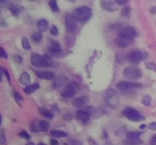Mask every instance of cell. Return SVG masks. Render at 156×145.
<instances>
[{"label":"cell","instance_id":"3957f363","mask_svg":"<svg viewBox=\"0 0 156 145\" xmlns=\"http://www.w3.org/2000/svg\"><path fill=\"white\" fill-rule=\"evenodd\" d=\"M105 101L108 106L112 108H116L119 104V97L116 90L113 88H109L105 92Z\"/></svg>","mask_w":156,"mask_h":145},{"label":"cell","instance_id":"7a4b0ae2","mask_svg":"<svg viewBox=\"0 0 156 145\" xmlns=\"http://www.w3.org/2000/svg\"><path fill=\"white\" fill-rule=\"evenodd\" d=\"M73 16L78 22H86L92 16V10L88 6H81L74 10Z\"/></svg>","mask_w":156,"mask_h":145},{"label":"cell","instance_id":"60d3db41","mask_svg":"<svg viewBox=\"0 0 156 145\" xmlns=\"http://www.w3.org/2000/svg\"><path fill=\"white\" fill-rule=\"evenodd\" d=\"M145 127H146V125H145V124L140 125V129H145Z\"/></svg>","mask_w":156,"mask_h":145},{"label":"cell","instance_id":"d4e9b609","mask_svg":"<svg viewBox=\"0 0 156 145\" xmlns=\"http://www.w3.org/2000/svg\"><path fill=\"white\" fill-rule=\"evenodd\" d=\"M40 114L42 116H44V117L47 118V119H52L53 118V114L50 111H48L47 109H40Z\"/></svg>","mask_w":156,"mask_h":145},{"label":"cell","instance_id":"5b68a950","mask_svg":"<svg viewBox=\"0 0 156 145\" xmlns=\"http://www.w3.org/2000/svg\"><path fill=\"white\" fill-rule=\"evenodd\" d=\"M123 114L127 119L132 122H138V121H141V120H144V116L141 114L139 111H137L135 109L130 108V107L126 108L125 110L123 111Z\"/></svg>","mask_w":156,"mask_h":145},{"label":"cell","instance_id":"ee69618b","mask_svg":"<svg viewBox=\"0 0 156 145\" xmlns=\"http://www.w3.org/2000/svg\"><path fill=\"white\" fill-rule=\"evenodd\" d=\"M37 145H46V144H44V143H38Z\"/></svg>","mask_w":156,"mask_h":145},{"label":"cell","instance_id":"7bdbcfd3","mask_svg":"<svg viewBox=\"0 0 156 145\" xmlns=\"http://www.w3.org/2000/svg\"><path fill=\"white\" fill-rule=\"evenodd\" d=\"M26 145H34V144H33L32 142H30V143H28V144H26Z\"/></svg>","mask_w":156,"mask_h":145},{"label":"cell","instance_id":"9a60e30c","mask_svg":"<svg viewBox=\"0 0 156 145\" xmlns=\"http://www.w3.org/2000/svg\"><path fill=\"white\" fill-rule=\"evenodd\" d=\"M36 75L39 78L46 80H52L55 77V74L52 71H36Z\"/></svg>","mask_w":156,"mask_h":145},{"label":"cell","instance_id":"484cf974","mask_svg":"<svg viewBox=\"0 0 156 145\" xmlns=\"http://www.w3.org/2000/svg\"><path fill=\"white\" fill-rule=\"evenodd\" d=\"M141 102H142V104L144 106L149 107V106L151 105V97L149 96V95H145V96L142 97V100H141Z\"/></svg>","mask_w":156,"mask_h":145},{"label":"cell","instance_id":"4fadbf2b","mask_svg":"<svg viewBox=\"0 0 156 145\" xmlns=\"http://www.w3.org/2000/svg\"><path fill=\"white\" fill-rule=\"evenodd\" d=\"M76 93V86H75V84H68L65 88H64V90H63V92H62V96L64 97V98H71L74 96V94Z\"/></svg>","mask_w":156,"mask_h":145},{"label":"cell","instance_id":"2e32d148","mask_svg":"<svg viewBox=\"0 0 156 145\" xmlns=\"http://www.w3.org/2000/svg\"><path fill=\"white\" fill-rule=\"evenodd\" d=\"M30 75H29V73L26 72V71H24L21 73V75L19 77V82L21 84H23V85H29V83H30Z\"/></svg>","mask_w":156,"mask_h":145},{"label":"cell","instance_id":"e575fe53","mask_svg":"<svg viewBox=\"0 0 156 145\" xmlns=\"http://www.w3.org/2000/svg\"><path fill=\"white\" fill-rule=\"evenodd\" d=\"M149 143H150V145H156V135H154V136L150 139Z\"/></svg>","mask_w":156,"mask_h":145},{"label":"cell","instance_id":"cb8c5ba5","mask_svg":"<svg viewBox=\"0 0 156 145\" xmlns=\"http://www.w3.org/2000/svg\"><path fill=\"white\" fill-rule=\"evenodd\" d=\"M21 44H22V47L25 49V50H30V49H31L30 42H29V40H28V38H26V37H23L22 38Z\"/></svg>","mask_w":156,"mask_h":145},{"label":"cell","instance_id":"7c38bea8","mask_svg":"<svg viewBox=\"0 0 156 145\" xmlns=\"http://www.w3.org/2000/svg\"><path fill=\"white\" fill-rule=\"evenodd\" d=\"M116 43L118 45V47L121 48H125L128 47L130 45H132L134 43L133 38H129V37H125V36H119L118 39L116 40Z\"/></svg>","mask_w":156,"mask_h":145},{"label":"cell","instance_id":"f546056e","mask_svg":"<svg viewBox=\"0 0 156 145\" xmlns=\"http://www.w3.org/2000/svg\"><path fill=\"white\" fill-rule=\"evenodd\" d=\"M0 57H1V58H4V59H7V58H8V55H7L6 51H5L2 47H0Z\"/></svg>","mask_w":156,"mask_h":145},{"label":"cell","instance_id":"d590c367","mask_svg":"<svg viewBox=\"0 0 156 145\" xmlns=\"http://www.w3.org/2000/svg\"><path fill=\"white\" fill-rule=\"evenodd\" d=\"M154 65H155L154 63H147L146 67H147V68H149V69H155V66Z\"/></svg>","mask_w":156,"mask_h":145},{"label":"cell","instance_id":"ffe728a7","mask_svg":"<svg viewBox=\"0 0 156 145\" xmlns=\"http://www.w3.org/2000/svg\"><path fill=\"white\" fill-rule=\"evenodd\" d=\"M51 136L54 138H63V137H67V133L61 130H53L51 131Z\"/></svg>","mask_w":156,"mask_h":145},{"label":"cell","instance_id":"ac0fdd59","mask_svg":"<svg viewBox=\"0 0 156 145\" xmlns=\"http://www.w3.org/2000/svg\"><path fill=\"white\" fill-rule=\"evenodd\" d=\"M37 27L39 29V32H43L48 28V22L45 19H40L37 22Z\"/></svg>","mask_w":156,"mask_h":145},{"label":"cell","instance_id":"ba28073f","mask_svg":"<svg viewBox=\"0 0 156 145\" xmlns=\"http://www.w3.org/2000/svg\"><path fill=\"white\" fill-rule=\"evenodd\" d=\"M100 6L106 11L112 12L118 8V2L117 0H100Z\"/></svg>","mask_w":156,"mask_h":145},{"label":"cell","instance_id":"30bf717a","mask_svg":"<svg viewBox=\"0 0 156 145\" xmlns=\"http://www.w3.org/2000/svg\"><path fill=\"white\" fill-rule=\"evenodd\" d=\"M49 51H50L51 55L56 56V57L61 56L63 54L61 46L55 40H49Z\"/></svg>","mask_w":156,"mask_h":145},{"label":"cell","instance_id":"4dcf8cb0","mask_svg":"<svg viewBox=\"0 0 156 145\" xmlns=\"http://www.w3.org/2000/svg\"><path fill=\"white\" fill-rule=\"evenodd\" d=\"M50 33L53 35V36H57L58 35V29H57V27L56 26H51V29H50Z\"/></svg>","mask_w":156,"mask_h":145},{"label":"cell","instance_id":"8d00e7d4","mask_svg":"<svg viewBox=\"0 0 156 145\" xmlns=\"http://www.w3.org/2000/svg\"><path fill=\"white\" fill-rule=\"evenodd\" d=\"M117 2H118V4H126V3L129 2V0H117Z\"/></svg>","mask_w":156,"mask_h":145},{"label":"cell","instance_id":"e0dca14e","mask_svg":"<svg viewBox=\"0 0 156 145\" xmlns=\"http://www.w3.org/2000/svg\"><path fill=\"white\" fill-rule=\"evenodd\" d=\"M86 104V98L85 97H75L72 99V105L75 107H83Z\"/></svg>","mask_w":156,"mask_h":145},{"label":"cell","instance_id":"277c9868","mask_svg":"<svg viewBox=\"0 0 156 145\" xmlns=\"http://www.w3.org/2000/svg\"><path fill=\"white\" fill-rule=\"evenodd\" d=\"M124 77L129 80H138L142 76V71L136 66H128L123 71Z\"/></svg>","mask_w":156,"mask_h":145},{"label":"cell","instance_id":"44dd1931","mask_svg":"<svg viewBox=\"0 0 156 145\" xmlns=\"http://www.w3.org/2000/svg\"><path fill=\"white\" fill-rule=\"evenodd\" d=\"M38 128L39 130H41V131H47L49 129V123L47 121H39L38 123Z\"/></svg>","mask_w":156,"mask_h":145},{"label":"cell","instance_id":"bcb514c9","mask_svg":"<svg viewBox=\"0 0 156 145\" xmlns=\"http://www.w3.org/2000/svg\"><path fill=\"white\" fill-rule=\"evenodd\" d=\"M30 1H34V0H30Z\"/></svg>","mask_w":156,"mask_h":145},{"label":"cell","instance_id":"4316f807","mask_svg":"<svg viewBox=\"0 0 156 145\" xmlns=\"http://www.w3.org/2000/svg\"><path fill=\"white\" fill-rule=\"evenodd\" d=\"M121 13L124 17H128L129 14H130V7H124V8L122 9Z\"/></svg>","mask_w":156,"mask_h":145},{"label":"cell","instance_id":"8992f818","mask_svg":"<svg viewBox=\"0 0 156 145\" xmlns=\"http://www.w3.org/2000/svg\"><path fill=\"white\" fill-rule=\"evenodd\" d=\"M139 87H141V84L132 82V81H120L119 83L116 84V89H118L119 91H128Z\"/></svg>","mask_w":156,"mask_h":145},{"label":"cell","instance_id":"f6af8a7d","mask_svg":"<svg viewBox=\"0 0 156 145\" xmlns=\"http://www.w3.org/2000/svg\"><path fill=\"white\" fill-rule=\"evenodd\" d=\"M1 120H2L1 119V114H0V124H1Z\"/></svg>","mask_w":156,"mask_h":145},{"label":"cell","instance_id":"74e56055","mask_svg":"<svg viewBox=\"0 0 156 145\" xmlns=\"http://www.w3.org/2000/svg\"><path fill=\"white\" fill-rule=\"evenodd\" d=\"M50 144L51 145H58V141L56 140V138H52L50 140Z\"/></svg>","mask_w":156,"mask_h":145},{"label":"cell","instance_id":"f1b7e54d","mask_svg":"<svg viewBox=\"0 0 156 145\" xmlns=\"http://www.w3.org/2000/svg\"><path fill=\"white\" fill-rule=\"evenodd\" d=\"M19 136L22 137V138H24V139H27V140L30 139V135L26 131H21V132H19Z\"/></svg>","mask_w":156,"mask_h":145},{"label":"cell","instance_id":"b9f144b4","mask_svg":"<svg viewBox=\"0 0 156 145\" xmlns=\"http://www.w3.org/2000/svg\"><path fill=\"white\" fill-rule=\"evenodd\" d=\"M5 2V0H0V4H3Z\"/></svg>","mask_w":156,"mask_h":145},{"label":"cell","instance_id":"d6986e66","mask_svg":"<svg viewBox=\"0 0 156 145\" xmlns=\"http://www.w3.org/2000/svg\"><path fill=\"white\" fill-rule=\"evenodd\" d=\"M38 88H39V85L37 83L30 84V85H27L25 88H24V92H25L26 94H31V93H33L34 91H36Z\"/></svg>","mask_w":156,"mask_h":145},{"label":"cell","instance_id":"9c48e42d","mask_svg":"<svg viewBox=\"0 0 156 145\" xmlns=\"http://www.w3.org/2000/svg\"><path fill=\"white\" fill-rule=\"evenodd\" d=\"M65 25L66 29L68 32L73 33L77 28V20L75 17L73 16V14H67L65 17Z\"/></svg>","mask_w":156,"mask_h":145},{"label":"cell","instance_id":"1f68e13d","mask_svg":"<svg viewBox=\"0 0 156 145\" xmlns=\"http://www.w3.org/2000/svg\"><path fill=\"white\" fill-rule=\"evenodd\" d=\"M10 11H12L14 14H17V13H19V12H20V9H19V7H18V6L12 5V6H10Z\"/></svg>","mask_w":156,"mask_h":145},{"label":"cell","instance_id":"ab89813d","mask_svg":"<svg viewBox=\"0 0 156 145\" xmlns=\"http://www.w3.org/2000/svg\"><path fill=\"white\" fill-rule=\"evenodd\" d=\"M151 12L152 13H156V7H153V8H151Z\"/></svg>","mask_w":156,"mask_h":145},{"label":"cell","instance_id":"836d02e7","mask_svg":"<svg viewBox=\"0 0 156 145\" xmlns=\"http://www.w3.org/2000/svg\"><path fill=\"white\" fill-rule=\"evenodd\" d=\"M148 128H149L150 130H156V122H151L149 125H148Z\"/></svg>","mask_w":156,"mask_h":145},{"label":"cell","instance_id":"5bb4252c","mask_svg":"<svg viewBox=\"0 0 156 145\" xmlns=\"http://www.w3.org/2000/svg\"><path fill=\"white\" fill-rule=\"evenodd\" d=\"M75 117H76L77 120H79V121L86 122L90 118V113L88 111H86V110H84V109H81V110H78L76 112Z\"/></svg>","mask_w":156,"mask_h":145},{"label":"cell","instance_id":"f35d334b","mask_svg":"<svg viewBox=\"0 0 156 145\" xmlns=\"http://www.w3.org/2000/svg\"><path fill=\"white\" fill-rule=\"evenodd\" d=\"M14 58L16 59V62H17V63H21V62H22V58H21L20 56H15Z\"/></svg>","mask_w":156,"mask_h":145},{"label":"cell","instance_id":"603a6c76","mask_svg":"<svg viewBox=\"0 0 156 145\" xmlns=\"http://www.w3.org/2000/svg\"><path fill=\"white\" fill-rule=\"evenodd\" d=\"M31 38H32V40L34 42L38 43V42H40L42 40V33L41 32H33L31 34Z\"/></svg>","mask_w":156,"mask_h":145},{"label":"cell","instance_id":"d6a6232c","mask_svg":"<svg viewBox=\"0 0 156 145\" xmlns=\"http://www.w3.org/2000/svg\"><path fill=\"white\" fill-rule=\"evenodd\" d=\"M4 131H1L0 132V143L1 144H5L6 143V140L4 138Z\"/></svg>","mask_w":156,"mask_h":145},{"label":"cell","instance_id":"8fae6325","mask_svg":"<svg viewBox=\"0 0 156 145\" xmlns=\"http://www.w3.org/2000/svg\"><path fill=\"white\" fill-rule=\"evenodd\" d=\"M137 30L132 26H125L119 30V36H125L129 38H134L137 36Z\"/></svg>","mask_w":156,"mask_h":145},{"label":"cell","instance_id":"52a82bcc","mask_svg":"<svg viewBox=\"0 0 156 145\" xmlns=\"http://www.w3.org/2000/svg\"><path fill=\"white\" fill-rule=\"evenodd\" d=\"M144 58V53L140 50H132L127 54V60L132 64H138Z\"/></svg>","mask_w":156,"mask_h":145},{"label":"cell","instance_id":"7402d4cb","mask_svg":"<svg viewBox=\"0 0 156 145\" xmlns=\"http://www.w3.org/2000/svg\"><path fill=\"white\" fill-rule=\"evenodd\" d=\"M49 6L53 12H59V7L57 5V1L56 0H49Z\"/></svg>","mask_w":156,"mask_h":145},{"label":"cell","instance_id":"6da1fadb","mask_svg":"<svg viewBox=\"0 0 156 145\" xmlns=\"http://www.w3.org/2000/svg\"><path fill=\"white\" fill-rule=\"evenodd\" d=\"M31 64L37 67H49L52 66L53 61L49 55H40L37 53H33L30 58Z\"/></svg>","mask_w":156,"mask_h":145},{"label":"cell","instance_id":"83f0119b","mask_svg":"<svg viewBox=\"0 0 156 145\" xmlns=\"http://www.w3.org/2000/svg\"><path fill=\"white\" fill-rule=\"evenodd\" d=\"M13 95H14V98H15V100H16L17 102H22V101H23L22 96H21V95H20L18 92L14 91V92H13Z\"/></svg>","mask_w":156,"mask_h":145}]
</instances>
